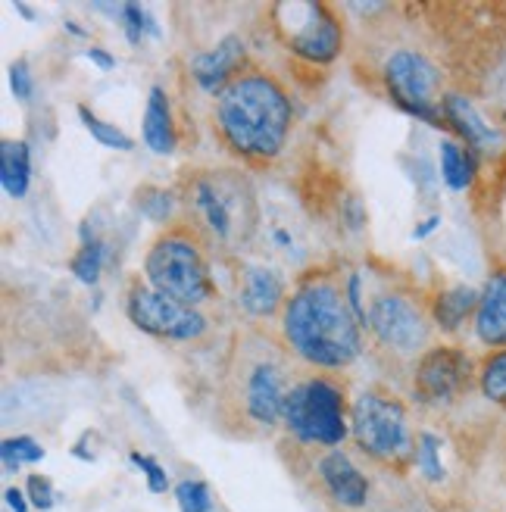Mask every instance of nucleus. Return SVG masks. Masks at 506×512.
I'll use <instances>...</instances> for the list:
<instances>
[{"mask_svg": "<svg viewBox=\"0 0 506 512\" xmlns=\"http://www.w3.org/2000/svg\"><path fill=\"white\" fill-rule=\"evenodd\" d=\"M282 328L288 347L322 369H344L360 356V319L332 275H307L285 300Z\"/></svg>", "mask_w": 506, "mask_h": 512, "instance_id": "f257e3e1", "label": "nucleus"}, {"mask_svg": "<svg viewBox=\"0 0 506 512\" xmlns=\"http://www.w3.org/2000/svg\"><path fill=\"white\" fill-rule=\"evenodd\" d=\"M216 125L238 157L263 163L278 157L291 132V104L266 72H244L219 94Z\"/></svg>", "mask_w": 506, "mask_h": 512, "instance_id": "f03ea898", "label": "nucleus"}, {"mask_svg": "<svg viewBox=\"0 0 506 512\" xmlns=\"http://www.w3.org/2000/svg\"><path fill=\"white\" fill-rule=\"evenodd\" d=\"M182 203L188 228L204 247L244 250L260 225V203L238 169H197L185 178Z\"/></svg>", "mask_w": 506, "mask_h": 512, "instance_id": "7ed1b4c3", "label": "nucleus"}, {"mask_svg": "<svg viewBox=\"0 0 506 512\" xmlns=\"http://www.w3.org/2000/svg\"><path fill=\"white\" fill-rule=\"evenodd\" d=\"M144 272L154 291L185 306L207 303L216 291L204 244L188 225H175L154 241L144 260Z\"/></svg>", "mask_w": 506, "mask_h": 512, "instance_id": "20e7f679", "label": "nucleus"}, {"mask_svg": "<svg viewBox=\"0 0 506 512\" xmlns=\"http://www.w3.org/2000/svg\"><path fill=\"white\" fill-rule=\"evenodd\" d=\"M350 431H353V441H357L372 459H378V463L403 466L407 459L416 456L407 409L394 397L375 394V391L360 394L350 409Z\"/></svg>", "mask_w": 506, "mask_h": 512, "instance_id": "39448f33", "label": "nucleus"}, {"mask_svg": "<svg viewBox=\"0 0 506 512\" xmlns=\"http://www.w3.org/2000/svg\"><path fill=\"white\" fill-rule=\"evenodd\" d=\"M285 425L300 444L338 447L347 438L344 394L325 378H307L294 384L285 400Z\"/></svg>", "mask_w": 506, "mask_h": 512, "instance_id": "423d86ee", "label": "nucleus"}, {"mask_svg": "<svg viewBox=\"0 0 506 512\" xmlns=\"http://www.w3.org/2000/svg\"><path fill=\"white\" fill-rule=\"evenodd\" d=\"M275 32L288 50L310 63H332L341 54L344 32L335 13L325 4H307V0H291V4H275Z\"/></svg>", "mask_w": 506, "mask_h": 512, "instance_id": "0eeeda50", "label": "nucleus"}, {"mask_svg": "<svg viewBox=\"0 0 506 512\" xmlns=\"http://www.w3.org/2000/svg\"><path fill=\"white\" fill-rule=\"evenodd\" d=\"M385 85L410 116H419L432 125H444L435 107L441 91V72L419 50H394L385 60Z\"/></svg>", "mask_w": 506, "mask_h": 512, "instance_id": "6e6552de", "label": "nucleus"}, {"mask_svg": "<svg viewBox=\"0 0 506 512\" xmlns=\"http://www.w3.org/2000/svg\"><path fill=\"white\" fill-rule=\"evenodd\" d=\"M129 319L147 335L166 341H197L207 331V319L194 306L175 303L172 297L144 285H132L129 291Z\"/></svg>", "mask_w": 506, "mask_h": 512, "instance_id": "1a4fd4ad", "label": "nucleus"}, {"mask_svg": "<svg viewBox=\"0 0 506 512\" xmlns=\"http://www.w3.org/2000/svg\"><path fill=\"white\" fill-rule=\"evenodd\" d=\"M366 325L378 341L397 353H416L428 341L422 310L403 294H378L366 313Z\"/></svg>", "mask_w": 506, "mask_h": 512, "instance_id": "9d476101", "label": "nucleus"}, {"mask_svg": "<svg viewBox=\"0 0 506 512\" xmlns=\"http://www.w3.org/2000/svg\"><path fill=\"white\" fill-rule=\"evenodd\" d=\"M469 372H472V363L466 353L453 347H435V350H428L416 366V391L422 400L447 403L469 384Z\"/></svg>", "mask_w": 506, "mask_h": 512, "instance_id": "9b49d317", "label": "nucleus"}, {"mask_svg": "<svg viewBox=\"0 0 506 512\" xmlns=\"http://www.w3.org/2000/svg\"><path fill=\"white\" fill-rule=\"evenodd\" d=\"M285 400H288V388H285L282 369L272 363H257L250 369L247 384H244V406L253 422L272 428L285 416Z\"/></svg>", "mask_w": 506, "mask_h": 512, "instance_id": "f8f14e48", "label": "nucleus"}, {"mask_svg": "<svg viewBox=\"0 0 506 512\" xmlns=\"http://www.w3.org/2000/svg\"><path fill=\"white\" fill-rule=\"evenodd\" d=\"M319 478L328 488V494L347 509H357L369 500V481L341 450H328L319 459Z\"/></svg>", "mask_w": 506, "mask_h": 512, "instance_id": "ddd939ff", "label": "nucleus"}, {"mask_svg": "<svg viewBox=\"0 0 506 512\" xmlns=\"http://www.w3.org/2000/svg\"><path fill=\"white\" fill-rule=\"evenodd\" d=\"M244 63V44L241 38H225L219 47L207 50L194 60V79L197 85L210 91V94H222L235 79H238V66Z\"/></svg>", "mask_w": 506, "mask_h": 512, "instance_id": "4468645a", "label": "nucleus"}, {"mask_svg": "<svg viewBox=\"0 0 506 512\" xmlns=\"http://www.w3.org/2000/svg\"><path fill=\"white\" fill-rule=\"evenodd\" d=\"M241 303L250 316H272L285 303V281L272 269L253 266L241 278Z\"/></svg>", "mask_w": 506, "mask_h": 512, "instance_id": "2eb2a0df", "label": "nucleus"}, {"mask_svg": "<svg viewBox=\"0 0 506 512\" xmlns=\"http://www.w3.org/2000/svg\"><path fill=\"white\" fill-rule=\"evenodd\" d=\"M475 331H478V338L491 347L506 344V272H497L488 281L482 300H478Z\"/></svg>", "mask_w": 506, "mask_h": 512, "instance_id": "dca6fc26", "label": "nucleus"}, {"mask_svg": "<svg viewBox=\"0 0 506 512\" xmlns=\"http://www.w3.org/2000/svg\"><path fill=\"white\" fill-rule=\"evenodd\" d=\"M144 141L154 153H172L175 150V128H172V110L163 88H150L147 113H144Z\"/></svg>", "mask_w": 506, "mask_h": 512, "instance_id": "f3484780", "label": "nucleus"}, {"mask_svg": "<svg viewBox=\"0 0 506 512\" xmlns=\"http://www.w3.org/2000/svg\"><path fill=\"white\" fill-rule=\"evenodd\" d=\"M444 116L453 122V128L472 144V147H488V144H494L497 141V132L494 128L478 116V110L469 104L466 97H460V94H447L444 97Z\"/></svg>", "mask_w": 506, "mask_h": 512, "instance_id": "a211bd4d", "label": "nucleus"}, {"mask_svg": "<svg viewBox=\"0 0 506 512\" xmlns=\"http://www.w3.org/2000/svg\"><path fill=\"white\" fill-rule=\"evenodd\" d=\"M29 175H32L29 147L22 141L0 144V185H4V191L10 197H25V191H29Z\"/></svg>", "mask_w": 506, "mask_h": 512, "instance_id": "6ab92c4d", "label": "nucleus"}, {"mask_svg": "<svg viewBox=\"0 0 506 512\" xmlns=\"http://www.w3.org/2000/svg\"><path fill=\"white\" fill-rule=\"evenodd\" d=\"M478 300H482V297H478L472 288H453V291L438 294V300H435V322H438V328L457 331L466 322V316L472 310H478Z\"/></svg>", "mask_w": 506, "mask_h": 512, "instance_id": "aec40b11", "label": "nucleus"}, {"mask_svg": "<svg viewBox=\"0 0 506 512\" xmlns=\"http://www.w3.org/2000/svg\"><path fill=\"white\" fill-rule=\"evenodd\" d=\"M441 175L453 191H466L472 185V157L460 144L444 141L441 144Z\"/></svg>", "mask_w": 506, "mask_h": 512, "instance_id": "412c9836", "label": "nucleus"}, {"mask_svg": "<svg viewBox=\"0 0 506 512\" xmlns=\"http://www.w3.org/2000/svg\"><path fill=\"white\" fill-rule=\"evenodd\" d=\"M0 456H4V469L16 472L25 463H41L44 447H38L32 438H7L4 447H0Z\"/></svg>", "mask_w": 506, "mask_h": 512, "instance_id": "4be33fe9", "label": "nucleus"}, {"mask_svg": "<svg viewBox=\"0 0 506 512\" xmlns=\"http://www.w3.org/2000/svg\"><path fill=\"white\" fill-rule=\"evenodd\" d=\"M72 272L79 281H85V285H94V281L100 278V266H104V244L100 241H85V247L72 256Z\"/></svg>", "mask_w": 506, "mask_h": 512, "instance_id": "5701e85b", "label": "nucleus"}, {"mask_svg": "<svg viewBox=\"0 0 506 512\" xmlns=\"http://www.w3.org/2000/svg\"><path fill=\"white\" fill-rule=\"evenodd\" d=\"M79 116H82L85 128H88V132H91L100 144H107V147H113V150H132V138H129V135H122L116 125H110V122H104V119H97L88 107H79Z\"/></svg>", "mask_w": 506, "mask_h": 512, "instance_id": "b1692460", "label": "nucleus"}, {"mask_svg": "<svg viewBox=\"0 0 506 512\" xmlns=\"http://www.w3.org/2000/svg\"><path fill=\"white\" fill-rule=\"evenodd\" d=\"M482 391L494 403H506V350L494 353L482 369Z\"/></svg>", "mask_w": 506, "mask_h": 512, "instance_id": "393cba45", "label": "nucleus"}, {"mask_svg": "<svg viewBox=\"0 0 506 512\" xmlns=\"http://www.w3.org/2000/svg\"><path fill=\"white\" fill-rule=\"evenodd\" d=\"M438 450H441V441L435 434H419V447H416V466L422 469V475L428 481H441L444 478V466L438 459Z\"/></svg>", "mask_w": 506, "mask_h": 512, "instance_id": "a878e982", "label": "nucleus"}, {"mask_svg": "<svg viewBox=\"0 0 506 512\" xmlns=\"http://www.w3.org/2000/svg\"><path fill=\"white\" fill-rule=\"evenodd\" d=\"M175 500L182 512H213V497L204 481H182L175 488Z\"/></svg>", "mask_w": 506, "mask_h": 512, "instance_id": "bb28decb", "label": "nucleus"}, {"mask_svg": "<svg viewBox=\"0 0 506 512\" xmlns=\"http://www.w3.org/2000/svg\"><path fill=\"white\" fill-rule=\"evenodd\" d=\"M138 207L141 213H147L150 219L163 222L169 216V207H172V197L166 191H157V188H144L138 191Z\"/></svg>", "mask_w": 506, "mask_h": 512, "instance_id": "cd10ccee", "label": "nucleus"}, {"mask_svg": "<svg viewBox=\"0 0 506 512\" xmlns=\"http://www.w3.org/2000/svg\"><path fill=\"white\" fill-rule=\"evenodd\" d=\"M132 463L138 466V469H144V475H147V488L154 491V494H163L166 488H169V478H166V472H163V466L157 463V459H150V456H144V453H132Z\"/></svg>", "mask_w": 506, "mask_h": 512, "instance_id": "c85d7f7f", "label": "nucleus"}, {"mask_svg": "<svg viewBox=\"0 0 506 512\" xmlns=\"http://www.w3.org/2000/svg\"><path fill=\"white\" fill-rule=\"evenodd\" d=\"M122 16H125V32H129V41H132V44L141 41V32H144V29H150V32L157 35V25L141 13L138 4H122Z\"/></svg>", "mask_w": 506, "mask_h": 512, "instance_id": "c756f323", "label": "nucleus"}, {"mask_svg": "<svg viewBox=\"0 0 506 512\" xmlns=\"http://www.w3.org/2000/svg\"><path fill=\"white\" fill-rule=\"evenodd\" d=\"M54 488H50V481L47 478H41V475H32L29 478V500H32V506L35 509H41V512H47L50 506H54Z\"/></svg>", "mask_w": 506, "mask_h": 512, "instance_id": "7c9ffc66", "label": "nucleus"}, {"mask_svg": "<svg viewBox=\"0 0 506 512\" xmlns=\"http://www.w3.org/2000/svg\"><path fill=\"white\" fill-rule=\"evenodd\" d=\"M10 82H13V91L19 100H32V72H29V66H25V60L13 63Z\"/></svg>", "mask_w": 506, "mask_h": 512, "instance_id": "2f4dec72", "label": "nucleus"}, {"mask_svg": "<svg viewBox=\"0 0 506 512\" xmlns=\"http://www.w3.org/2000/svg\"><path fill=\"white\" fill-rule=\"evenodd\" d=\"M7 503L13 512H29V503H25V494L19 488H7Z\"/></svg>", "mask_w": 506, "mask_h": 512, "instance_id": "473e14b6", "label": "nucleus"}, {"mask_svg": "<svg viewBox=\"0 0 506 512\" xmlns=\"http://www.w3.org/2000/svg\"><path fill=\"white\" fill-rule=\"evenodd\" d=\"M88 60H94L100 69H113V66H116V60H113L110 54H104L100 47H91V50H88Z\"/></svg>", "mask_w": 506, "mask_h": 512, "instance_id": "72a5a7b5", "label": "nucleus"}, {"mask_svg": "<svg viewBox=\"0 0 506 512\" xmlns=\"http://www.w3.org/2000/svg\"><path fill=\"white\" fill-rule=\"evenodd\" d=\"M435 225H438V219H428V222H425L422 228H416V232H413V238H425L428 232H432Z\"/></svg>", "mask_w": 506, "mask_h": 512, "instance_id": "f704fd0d", "label": "nucleus"}]
</instances>
